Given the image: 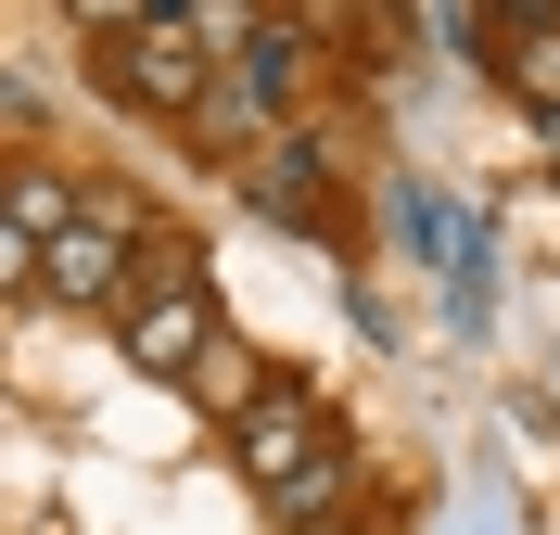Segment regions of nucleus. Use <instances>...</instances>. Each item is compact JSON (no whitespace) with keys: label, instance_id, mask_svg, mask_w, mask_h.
<instances>
[{"label":"nucleus","instance_id":"f257e3e1","mask_svg":"<svg viewBox=\"0 0 560 535\" xmlns=\"http://www.w3.org/2000/svg\"><path fill=\"white\" fill-rule=\"evenodd\" d=\"M90 77H103L115 103H140V115H205V90H217V65H230V38H243V13H90Z\"/></svg>","mask_w":560,"mask_h":535},{"label":"nucleus","instance_id":"f03ea898","mask_svg":"<svg viewBox=\"0 0 560 535\" xmlns=\"http://www.w3.org/2000/svg\"><path fill=\"white\" fill-rule=\"evenodd\" d=\"M217 332H230V319H217L205 281H166V293H128V306H115V345H128V370H153V383H178Z\"/></svg>","mask_w":560,"mask_h":535},{"label":"nucleus","instance_id":"7ed1b4c3","mask_svg":"<svg viewBox=\"0 0 560 535\" xmlns=\"http://www.w3.org/2000/svg\"><path fill=\"white\" fill-rule=\"evenodd\" d=\"M26 293H51V306H77V319H115V306H128V243H103V230H65V243H38Z\"/></svg>","mask_w":560,"mask_h":535},{"label":"nucleus","instance_id":"20e7f679","mask_svg":"<svg viewBox=\"0 0 560 535\" xmlns=\"http://www.w3.org/2000/svg\"><path fill=\"white\" fill-rule=\"evenodd\" d=\"M306 460H318V408H306L293 383H268V395L243 408V433H230V472H243L255 498H268L280 472H306Z\"/></svg>","mask_w":560,"mask_h":535},{"label":"nucleus","instance_id":"39448f33","mask_svg":"<svg viewBox=\"0 0 560 535\" xmlns=\"http://www.w3.org/2000/svg\"><path fill=\"white\" fill-rule=\"evenodd\" d=\"M318 191H331V141H318V128H280V141L255 153V205H268L280 230H318Z\"/></svg>","mask_w":560,"mask_h":535},{"label":"nucleus","instance_id":"423d86ee","mask_svg":"<svg viewBox=\"0 0 560 535\" xmlns=\"http://www.w3.org/2000/svg\"><path fill=\"white\" fill-rule=\"evenodd\" d=\"M497 77H510V103L548 115V141H560V13H497Z\"/></svg>","mask_w":560,"mask_h":535},{"label":"nucleus","instance_id":"0eeeda50","mask_svg":"<svg viewBox=\"0 0 560 535\" xmlns=\"http://www.w3.org/2000/svg\"><path fill=\"white\" fill-rule=\"evenodd\" d=\"M0 230H13V243H65L77 230V178L65 166H38V153H13V166H0Z\"/></svg>","mask_w":560,"mask_h":535},{"label":"nucleus","instance_id":"6e6552de","mask_svg":"<svg viewBox=\"0 0 560 535\" xmlns=\"http://www.w3.org/2000/svg\"><path fill=\"white\" fill-rule=\"evenodd\" d=\"M345 485H357V460L331 446V433H318V460H306V472H280L255 510H268V523H318V510H345Z\"/></svg>","mask_w":560,"mask_h":535},{"label":"nucleus","instance_id":"1a4fd4ad","mask_svg":"<svg viewBox=\"0 0 560 535\" xmlns=\"http://www.w3.org/2000/svg\"><path fill=\"white\" fill-rule=\"evenodd\" d=\"M178 383H191V395H205V408H217V421H243V408H255V395H268V383H255V345H230V332H217V345H205V357H191V370H178Z\"/></svg>","mask_w":560,"mask_h":535},{"label":"nucleus","instance_id":"9d476101","mask_svg":"<svg viewBox=\"0 0 560 535\" xmlns=\"http://www.w3.org/2000/svg\"><path fill=\"white\" fill-rule=\"evenodd\" d=\"M26 268H38V255L13 243V230H0V293H26Z\"/></svg>","mask_w":560,"mask_h":535}]
</instances>
